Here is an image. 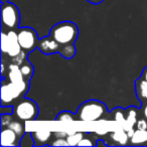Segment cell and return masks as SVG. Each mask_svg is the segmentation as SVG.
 <instances>
[{"instance_id": "obj_1", "label": "cell", "mask_w": 147, "mask_h": 147, "mask_svg": "<svg viewBox=\"0 0 147 147\" xmlns=\"http://www.w3.org/2000/svg\"><path fill=\"white\" fill-rule=\"evenodd\" d=\"M28 87L27 79L20 82H10L8 84L3 82L1 88V106L10 105L23 98L28 90Z\"/></svg>"}, {"instance_id": "obj_2", "label": "cell", "mask_w": 147, "mask_h": 147, "mask_svg": "<svg viewBox=\"0 0 147 147\" xmlns=\"http://www.w3.org/2000/svg\"><path fill=\"white\" fill-rule=\"evenodd\" d=\"M106 105L96 100H90L83 103L76 113L77 120L84 122H94L102 119L106 114Z\"/></svg>"}, {"instance_id": "obj_3", "label": "cell", "mask_w": 147, "mask_h": 147, "mask_svg": "<svg viewBox=\"0 0 147 147\" xmlns=\"http://www.w3.org/2000/svg\"><path fill=\"white\" fill-rule=\"evenodd\" d=\"M51 35L61 45L74 43L79 35L78 26L71 21H61L53 25L51 29Z\"/></svg>"}, {"instance_id": "obj_4", "label": "cell", "mask_w": 147, "mask_h": 147, "mask_svg": "<svg viewBox=\"0 0 147 147\" xmlns=\"http://www.w3.org/2000/svg\"><path fill=\"white\" fill-rule=\"evenodd\" d=\"M12 114L20 121H32L36 119L38 114V107L34 101L21 98L13 107Z\"/></svg>"}, {"instance_id": "obj_5", "label": "cell", "mask_w": 147, "mask_h": 147, "mask_svg": "<svg viewBox=\"0 0 147 147\" xmlns=\"http://www.w3.org/2000/svg\"><path fill=\"white\" fill-rule=\"evenodd\" d=\"M1 20H2L3 26L9 29L17 28L20 22V14H19L18 8L10 2L2 3Z\"/></svg>"}, {"instance_id": "obj_6", "label": "cell", "mask_w": 147, "mask_h": 147, "mask_svg": "<svg viewBox=\"0 0 147 147\" xmlns=\"http://www.w3.org/2000/svg\"><path fill=\"white\" fill-rule=\"evenodd\" d=\"M17 37H18L19 45H20L22 51L26 53L34 51L36 47H38V37L35 32L30 27H24L17 31Z\"/></svg>"}, {"instance_id": "obj_7", "label": "cell", "mask_w": 147, "mask_h": 147, "mask_svg": "<svg viewBox=\"0 0 147 147\" xmlns=\"http://www.w3.org/2000/svg\"><path fill=\"white\" fill-rule=\"evenodd\" d=\"M21 138L9 127H3L1 131L0 143L4 147L6 146H20Z\"/></svg>"}, {"instance_id": "obj_8", "label": "cell", "mask_w": 147, "mask_h": 147, "mask_svg": "<svg viewBox=\"0 0 147 147\" xmlns=\"http://www.w3.org/2000/svg\"><path fill=\"white\" fill-rule=\"evenodd\" d=\"M59 49H61V45L51 35L42 37L38 41V49L45 55H53V53H59Z\"/></svg>"}, {"instance_id": "obj_9", "label": "cell", "mask_w": 147, "mask_h": 147, "mask_svg": "<svg viewBox=\"0 0 147 147\" xmlns=\"http://www.w3.org/2000/svg\"><path fill=\"white\" fill-rule=\"evenodd\" d=\"M7 35H8V49H7L6 55L12 59V57L18 55L22 51V49L19 45L17 32H15L13 29H10L7 32Z\"/></svg>"}, {"instance_id": "obj_10", "label": "cell", "mask_w": 147, "mask_h": 147, "mask_svg": "<svg viewBox=\"0 0 147 147\" xmlns=\"http://www.w3.org/2000/svg\"><path fill=\"white\" fill-rule=\"evenodd\" d=\"M51 131H49V129H39V130H36L34 132H31V136L33 138V141H34V145H45L47 144V142L51 139Z\"/></svg>"}, {"instance_id": "obj_11", "label": "cell", "mask_w": 147, "mask_h": 147, "mask_svg": "<svg viewBox=\"0 0 147 147\" xmlns=\"http://www.w3.org/2000/svg\"><path fill=\"white\" fill-rule=\"evenodd\" d=\"M130 144L135 146H147V129L140 130L136 129L130 137Z\"/></svg>"}, {"instance_id": "obj_12", "label": "cell", "mask_w": 147, "mask_h": 147, "mask_svg": "<svg viewBox=\"0 0 147 147\" xmlns=\"http://www.w3.org/2000/svg\"><path fill=\"white\" fill-rule=\"evenodd\" d=\"M136 95L142 103L147 102V81L143 78H139L135 83Z\"/></svg>"}, {"instance_id": "obj_13", "label": "cell", "mask_w": 147, "mask_h": 147, "mask_svg": "<svg viewBox=\"0 0 147 147\" xmlns=\"http://www.w3.org/2000/svg\"><path fill=\"white\" fill-rule=\"evenodd\" d=\"M59 53L63 57L67 59H71L75 57L77 53V49L74 45V43H67V45H61V49H59Z\"/></svg>"}, {"instance_id": "obj_14", "label": "cell", "mask_w": 147, "mask_h": 147, "mask_svg": "<svg viewBox=\"0 0 147 147\" xmlns=\"http://www.w3.org/2000/svg\"><path fill=\"white\" fill-rule=\"evenodd\" d=\"M113 140L116 141L118 144L121 145H125L128 142V139H130L128 133L125 132V131H115L111 134Z\"/></svg>"}, {"instance_id": "obj_15", "label": "cell", "mask_w": 147, "mask_h": 147, "mask_svg": "<svg viewBox=\"0 0 147 147\" xmlns=\"http://www.w3.org/2000/svg\"><path fill=\"white\" fill-rule=\"evenodd\" d=\"M7 127H9V128L12 129V130L14 131V132L16 133L20 138L25 134L24 126H23V124L20 122V120H18V119H17V120H12L10 122V124H9Z\"/></svg>"}, {"instance_id": "obj_16", "label": "cell", "mask_w": 147, "mask_h": 147, "mask_svg": "<svg viewBox=\"0 0 147 147\" xmlns=\"http://www.w3.org/2000/svg\"><path fill=\"white\" fill-rule=\"evenodd\" d=\"M19 67H20V71H21V74L23 75V77H24L25 79H27V80H29L33 75L32 65L29 63H27V61H24V63L21 65H19Z\"/></svg>"}, {"instance_id": "obj_17", "label": "cell", "mask_w": 147, "mask_h": 147, "mask_svg": "<svg viewBox=\"0 0 147 147\" xmlns=\"http://www.w3.org/2000/svg\"><path fill=\"white\" fill-rule=\"evenodd\" d=\"M84 133L83 132H75L71 135H67V140L69 142V145L74 146V145H78L79 142L84 138Z\"/></svg>"}, {"instance_id": "obj_18", "label": "cell", "mask_w": 147, "mask_h": 147, "mask_svg": "<svg viewBox=\"0 0 147 147\" xmlns=\"http://www.w3.org/2000/svg\"><path fill=\"white\" fill-rule=\"evenodd\" d=\"M77 119V116L76 114H73L71 112H67V111H65V112H61L59 115L57 116L55 120L57 121H75Z\"/></svg>"}, {"instance_id": "obj_19", "label": "cell", "mask_w": 147, "mask_h": 147, "mask_svg": "<svg viewBox=\"0 0 147 147\" xmlns=\"http://www.w3.org/2000/svg\"><path fill=\"white\" fill-rule=\"evenodd\" d=\"M25 57H26V51H22L18 55L12 57V59H11V61H12V63H14V65H21L25 61Z\"/></svg>"}, {"instance_id": "obj_20", "label": "cell", "mask_w": 147, "mask_h": 147, "mask_svg": "<svg viewBox=\"0 0 147 147\" xmlns=\"http://www.w3.org/2000/svg\"><path fill=\"white\" fill-rule=\"evenodd\" d=\"M7 49H8V35L7 33H1V51L2 53H7Z\"/></svg>"}, {"instance_id": "obj_21", "label": "cell", "mask_w": 147, "mask_h": 147, "mask_svg": "<svg viewBox=\"0 0 147 147\" xmlns=\"http://www.w3.org/2000/svg\"><path fill=\"white\" fill-rule=\"evenodd\" d=\"M12 120L13 119H12L11 114H2L1 115V126H2V128L3 127L8 126Z\"/></svg>"}, {"instance_id": "obj_22", "label": "cell", "mask_w": 147, "mask_h": 147, "mask_svg": "<svg viewBox=\"0 0 147 147\" xmlns=\"http://www.w3.org/2000/svg\"><path fill=\"white\" fill-rule=\"evenodd\" d=\"M51 145L53 146H67L69 142H67V138H55L53 142L51 143Z\"/></svg>"}, {"instance_id": "obj_23", "label": "cell", "mask_w": 147, "mask_h": 147, "mask_svg": "<svg viewBox=\"0 0 147 147\" xmlns=\"http://www.w3.org/2000/svg\"><path fill=\"white\" fill-rule=\"evenodd\" d=\"M94 145H97V142L95 143L93 141L92 138H88V137H84L82 140L79 142L78 146H94Z\"/></svg>"}, {"instance_id": "obj_24", "label": "cell", "mask_w": 147, "mask_h": 147, "mask_svg": "<svg viewBox=\"0 0 147 147\" xmlns=\"http://www.w3.org/2000/svg\"><path fill=\"white\" fill-rule=\"evenodd\" d=\"M137 129H140V130H146L147 129V119H139L138 121H136V124H135Z\"/></svg>"}, {"instance_id": "obj_25", "label": "cell", "mask_w": 147, "mask_h": 147, "mask_svg": "<svg viewBox=\"0 0 147 147\" xmlns=\"http://www.w3.org/2000/svg\"><path fill=\"white\" fill-rule=\"evenodd\" d=\"M55 135L57 138H67V134L65 132H55Z\"/></svg>"}, {"instance_id": "obj_26", "label": "cell", "mask_w": 147, "mask_h": 147, "mask_svg": "<svg viewBox=\"0 0 147 147\" xmlns=\"http://www.w3.org/2000/svg\"><path fill=\"white\" fill-rule=\"evenodd\" d=\"M141 78H143L144 80H146V81H147V67H145L144 69H143L142 75H141Z\"/></svg>"}, {"instance_id": "obj_27", "label": "cell", "mask_w": 147, "mask_h": 147, "mask_svg": "<svg viewBox=\"0 0 147 147\" xmlns=\"http://www.w3.org/2000/svg\"><path fill=\"white\" fill-rule=\"evenodd\" d=\"M92 4H100L101 2H103V0H87Z\"/></svg>"}, {"instance_id": "obj_28", "label": "cell", "mask_w": 147, "mask_h": 147, "mask_svg": "<svg viewBox=\"0 0 147 147\" xmlns=\"http://www.w3.org/2000/svg\"><path fill=\"white\" fill-rule=\"evenodd\" d=\"M143 116H144V118L147 119V103L143 106Z\"/></svg>"}, {"instance_id": "obj_29", "label": "cell", "mask_w": 147, "mask_h": 147, "mask_svg": "<svg viewBox=\"0 0 147 147\" xmlns=\"http://www.w3.org/2000/svg\"><path fill=\"white\" fill-rule=\"evenodd\" d=\"M2 1V3H6V2H8L9 0H1Z\"/></svg>"}]
</instances>
